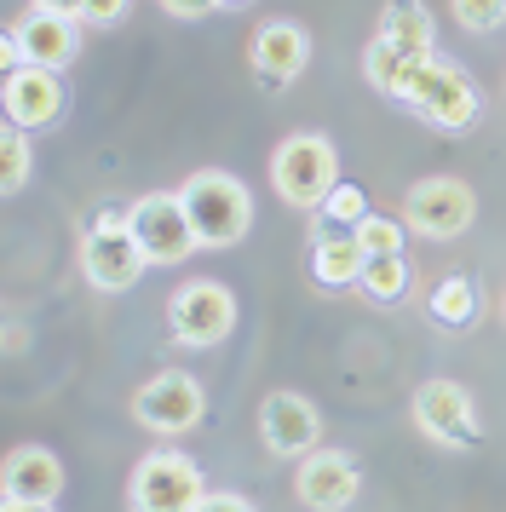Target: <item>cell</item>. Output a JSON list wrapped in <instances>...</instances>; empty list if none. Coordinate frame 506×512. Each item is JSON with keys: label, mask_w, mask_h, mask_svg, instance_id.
<instances>
[{"label": "cell", "mask_w": 506, "mask_h": 512, "mask_svg": "<svg viewBox=\"0 0 506 512\" xmlns=\"http://www.w3.org/2000/svg\"><path fill=\"white\" fill-rule=\"evenodd\" d=\"M271 185L288 208L317 213L322 202H328V190L340 185V156H334V144L322 139V133H294V139L271 156Z\"/></svg>", "instance_id": "obj_1"}, {"label": "cell", "mask_w": 506, "mask_h": 512, "mask_svg": "<svg viewBox=\"0 0 506 512\" xmlns=\"http://www.w3.org/2000/svg\"><path fill=\"white\" fill-rule=\"evenodd\" d=\"M179 196H184V213H190L202 248H230V242L248 236L253 202H248L242 179H230V173H196V179H184Z\"/></svg>", "instance_id": "obj_2"}, {"label": "cell", "mask_w": 506, "mask_h": 512, "mask_svg": "<svg viewBox=\"0 0 506 512\" xmlns=\"http://www.w3.org/2000/svg\"><path fill=\"white\" fill-rule=\"evenodd\" d=\"M409 104L420 121H432L437 133H466L472 121H478V87H472V75L449 64V58H426V70L414 75L409 87Z\"/></svg>", "instance_id": "obj_3"}, {"label": "cell", "mask_w": 506, "mask_h": 512, "mask_svg": "<svg viewBox=\"0 0 506 512\" xmlns=\"http://www.w3.org/2000/svg\"><path fill=\"white\" fill-rule=\"evenodd\" d=\"M202 472L190 455L179 449H156V455H144L133 472V484H127V501L133 512H196L202 507Z\"/></svg>", "instance_id": "obj_4"}, {"label": "cell", "mask_w": 506, "mask_h": 512, "mask_svg": "<svg viewBox=\"0 0 506 512\" xmlns=\"http://www.w3.org/2000/svg\"><path fill=\"white\" fill-rule=\"evenodd\" d=\"M202 415H207L202 380L184 374V369H167V374L144 380V386L133 392V420L138 426H150L156 438H179V432H190Z\"/></svg>", "instance_id": "obj_5"}, {"label": "cell", "mask_w": 506, "mask_h": 512, "mask_svg": "<svg viewBox=\"0 0 506 512\" xmlns=\"http://www.w3.org/2000/svg\"><path fill=\"white\" fill-rule=\"evenodd\" d=\"M133 236L150 265H179V259H190V248H202L190 213H184V196H167V190H150L133 202Z\"/></svg>", "instance_id": "obj_6"}, {"label": "cell", "mask_w": 506, "mask_h": 512, "mask_svg": "<svg viewBox=\"0 0 506 512\" xmlns=\"http://www.w3.org/2000/svg\"><path fill=\"white\" fill-rule=\"evenodd\" d=\"M167 328L179 346H219L236 328V294L225 282H184L167 305Z\"/></svg>", "instance_id": "obj_7"}, {"label": "cell", "mask_w": 506, "mask_h": 512, "mask_svg": "<svg viewBox=\"0 0 506 512\" xmlns=\"http://www.w3.org/2000/svg\"><path fill=\"white\" fill-rule=\"evenodd\" d=\"M472 213H478V196H472V185H460V179H420L403 196V225L420 236H432V242L460 236L472 225Z\"/></svg>", "instance_id": "obj_8"}, {"label": "cell", "mask_w": 506, "mask_h": 512, "mask_svg": "<svg viewBox=\"0 0 506 512\" xmlns=\"http://www.w3.org/2000/svg\"><path fill=\"white\" fill-rule=\"evenodd\" d=\"M414 426L432 443H449V449H472L478 443V415H472V392L455 386V380H426L414 392Z\"/></svg>", "instance_id": "obj_9"}, {"label": "cell", "mask_w": 506, "mask_h": 512, "mask_svg": "<svg viewBox=\"0 0 506 512\" xmlns=\"http://www.w3.org/2000/svg\"><path fill=\"white\" fill-rule=\"evenodd\" d=\"M81 271H87L92 288L127 294V288L150 271V259H144L133 231H87V242H81Z\"/></svg>", "instance_id": "obj_10"}, {"label": "cell", "mask_w": 506, "mask_h": 512, "mask_svg": "<svg viewBox=\"0 0 506 512\" xmlns=\"http://www.w3.org/2000/svg\"><path fill=\"white\" fill-rule=\"evenodd\" d=\"M294 495L311 512L351 507V495H357V461H351V455H340V449H311V455H299Z\"/></svg>", "instance_id": "obj_11"}, {"label": "cell", "mask_w": 506, "mask_h": 512, "mask_svg": "<svg viewBox=\"0 0 506 512\" xmlns=\"http://www.w3.org/2000/svg\"><path fill=\"white\" fill-rule=\"evenodd\" d=\"M0 98H6V121L23 127V133H35L46 121H58V110H64V81H58V70L23 64L18 75H6V93Z\"/></svg>", "instance_id": "obj_12"}, {"label": "cell", "mask_w": 506, "mask_h": 512, "mask_svg": "<svg viewBox=\"0 0 506 512\" xmlns=\"http://www.w3.org/2000/svg\"><path fill=\"white\" fill-rule=\"evenodd\" d=\"M259 432L271 443V455H311L317 449V409L299 392H271L259 409Z\"/></svg>", "instance_id": "obj_13"}, {"label": "cell", "mask_w": 506, "mask_h": 512, "mask_svg": "<svg viewBox=\"0 0 506 512\" xmlns=\"http://www.w3.org/2000/svg\"><path fill=\"white\" fill-rule=\"evenodd\" d=\"M0 484H6V501H29V507H52L58 501V489H64V466L52 449H35V443H23L6 455L0 466Z\"/></svg>", "instance_id": "obj_14"}, {"label": "cell", "mask_w": 506, "mask_h": 512, "mask_svg": "<svg viewBox=\"0 0 506 512\" xmlns=\"http://www.w3.org/2000/svg\"><path fill=\"white\" fill-rule=\"evenodd\" d=\"M248 58H253V70L265 75L271 87H288V81L305 70L311 41H305V29H299V24H288V18H271V24H259Z\"/></svg>", "instance_id": "obj_15"}, {"label": "cell", "mask_w": 506, "mask_h": 512, "mask_svg": "<svg viewBox=\"0 0 506 512\" xmlns=\"http://www.w3.org/2000/svg\"><path fill=\"white\" fill-rule=\"evenodd\" d=\"M6 35L23 47V64H35V70H64L75 58V18H58V12L29 6V18H18Z\"/></svg>", "instance_id": "obj_16"}, {"label": "cell", "mask_w": 506, "mask_h": 512, "mask_svg": "<svg viewBox=\"0 0 506 512\" xmlns=\"http://www.w3.org/2000/svg\"><path fill=\"white\" fill-rule=\"evenodd\" d=\"M426 58H432V52H409V47H397V41H380V35H374L368 52H363V75L386 98H409L414 75L426 70Z\"/></svg>", "instance_id": "obj_17"}, {"label": "cell", "mask_w": 506, "mask_h": 512, "mask_svg": "<svg viewBox=\"0 0 506 512\" xmlns=\"http://www.w3.org/2000/svg\"><path fill=\"white\" fill-rule=\"evenodd\" d=\"M368 219V196L357 185H334L328 202L311 213V248L322 242H357V225Z\"/></svg>", "instance_id": "obj_18"}, {"label": "cell", "mask_w": 506, "mask_h": 512, "mask_svg": "<svg viewBox=\"0 0 506 512\" xmlns=\"http://www.w3.org/2000/svg\"><path fill=\"white\" fill-rule=\"evenodd\" d=\"M380 41H397L409 52H432V12L420 0H386L380 6Z\"/></svg>", "instance_id": "obj_19"}, {"label": "cell", "mask_w": 506, "mask_h": 512, "mask_svg": "<svg viewBox=\"0 0 506 512\" xmlns=\"http://www.w3.org/2000/svg\"><path fill=\"white\" fill-rule=\"evenodd\" d=\"M363 248L357 242H322V248H311V277H317V288H351V282L363 277Z\"/></svg>", "instance_id": "obj_20"}, {"label": "cell", "mask_w": 506, "mask_h": 512, "mask_svg": "<svg viewBox=\"0 0 506 512\" xmlns=\"http://www.w3.org/2000/svg\"><path fill=\"white\" fill-rule=\"evenodd\" d=\"M478 317V282L472 277H443L432 288V323L437 328H466Z\"/></svg>", "instance_id": "obj_21"}, {"label": "cell", "mask_w": 506, "mask_h": 512, "mask_svg": "<svg viewBox=\"0 0 506 512\" xmlns=\"http://www.w3.org/2000/svg\"><path fill=\"white\" fill-rule=\"evenodd\" d=\"M357 288H363L368 300H403L409 294V259L403 254H380V259H363V277H357Z\"/></svg>", "instance_id": "obj_22"}, {"label": "cell", "mask_w": 506, "mask_h": 512, "mask_svg": "<svg viewBox=\"0 0 506 512\" xmlns=\"http://www.w3.org/2000/svg\"><path fill=\"white\" fill-rule=\"evenodd\" d=\"M23 179H29V133L6 121V139H0V190L18 196Z\"/></svg>", "instance_id": "obj_23"}, {"label": "cell", "mask_w": 506, "mask_h": 512, "mask_svg": "<svg viewBox=\"0 0 506 512\" xmlns=\"http://www.w3.org/2000/svg\"><path fill=\"white\" fill-rule=\"evenodd\" d=\"M357 248H363L368 259L403 254V225H397V219H374V213H368L363 225H357Z\"/></svg>", "instance_id": "obj_24"}, {"label": "cell", "mask_w": 506, "mask_h": 512, "mask_svg": "<svg viewBox=\"0 0 506 512\" xmlns=\"http://www.w3.org/2000/svg\"><path fill=\"white\" fill-rule=\"evenodd\" d=\"M455 18H460V29L489 35V29L506 24V0H455Z\"/></svg>", "instance_id": "obj_25"}, {"label": "cell", "mask_w": 506, "mask_h": 512, "mask_svg": "<svg viewBox=\"0 0 506 512\" xmlns=\"http://www.w3.org/2000/svg\"><path fill=\"white\" fill-rule=\"evenodd\" d=\"M121 12H127V0H87V6H81L87 24H115Z\"/></svg>", "instance_id": "obj_26"}, {"label": "cell", "mask_w": 506, "mask_h": 512, "mask_svg": "<svg viewBox=\"0 0 506 512\" xmlns=\"http://www.w3.org/2000/svg\"><path fill=\"white\" fill-rule=\"evenodd\" d=\"M196 512H253V501H242V495H202Z\"/></svg>", "instance_id": "obj_27"}, {"label": "cell", "mask_w": 506, "mask_h": 512, "mask_svg": "<svg viewBox=\"0 0 506 512\" xmlns=\"http://www.w3.org/2000/svg\"><path fill=\"white\" fill-rule=\"evenodd\" d=\"M167 12H179V18H202V12H213L219 0H161Z\"/></svg>", "instance_id": "obj_28"}, {"label": "cell", "mask_w": 506, "mask_h": 512, "mask_svg": "<svg viewBox=\"0 0 506 512\" xmlns=\"http://www.w3.org/2000/svg\"><path fill=\"white\" fill-rule=\"evenodd\" d=\"M29 6H35V12H58V18H81L87 0H29Z\"/></svg>", "instance_id": "obj_29"}, {"label": "cell", "mask_w": 506, "mask_h": 512, "mask_svg": "<svg viewBox=\"0 0 506 512\" xmlns=\"http://www.w3.org/2000/svg\"><path fill=\"white\" fill-rule=\"evenodd\" d=\"M0 512H52V507H29V501H6Z\"/></svg>", "instance_id": "obj_30"}, {"label": "cell", "mask_w": 506, "mask_h": 512, "mask_svg": "<svg viewBox=\"0 0 506 512\" xmlns=\"http://www.w3.org/2000/svg\"><path fill=\"white\" fill-rule=\"evenodd\" d=\"M219 6H242V0H219Z\"/></svg>", "instance_id": "obj_31"}, {"label": "cell", "mask_w": 506, "mask_h": 512, "mask_svg": "<svg viewBox=\"0 0 506 512\" xmlns=\"http://www.w3.org/2000/svg\"><path fill=\"white\" fill-rule=\"evenodd\" d=\"M501 305H506V300H501Z\"/></svg>", "instance_id": "obj_32"}]
</instances>
